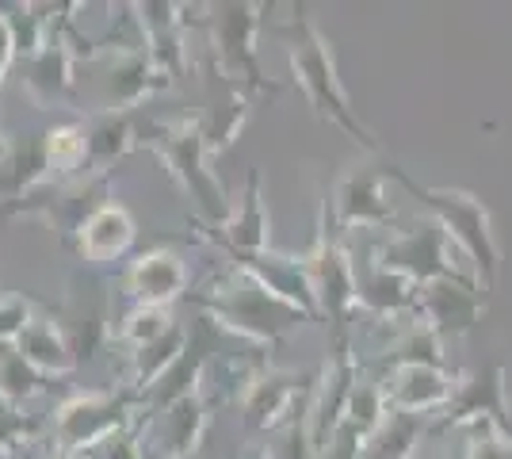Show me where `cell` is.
<instances>
[{
	"label": "cell",
	"mask_w": 512,
	"mask_h": 459,
	"mask_svg": "<svg viewBox=\"0 0 512 459\" xmlns=\"http://www.w3.org/2000/svg\"><path fill=\"white\" fill-rule=\"evenodd\" d=\"M287 43V62H291V73H295V85L302 88L306 104L314 108L321 123L344 131L356 146H363L367 153H379L383 142L379 134L363 123L348 92L341 85V73H337V54H333V43L325 39L318 23L310 20V8L306 4H295L291 16L276 27Z\"/></svg>",
	"instance_id": "cell-1"
},
{
	"label": "cell",
	"mask_w": 512,
	"mask_h": 459,
	"mask_svg": "<svg viewBox=\"0 0 512 459\" xmlns=\"http://www.w3.org/2000/svg\"><path fill=\"white\" fill-rule=\"evenodd\" d=\"M188 303L222 333H234L241 341H249L253 349L272 352L279 349L295 329L306 322L299 310L279 303L276 295H268L253 276L237 272L234 264L226 272H218L207 280L203 291H192Z\"/></svg>",
	"instance_id": "cell-2"
},
{
	"label": "cell",
	"mask_w": 512,
	"mask_h": 459,
	"mask_svg": "<svg viewBox=\"0 0 512 459\" xmlns=\"http://www.w3.org/2000/svg\"><path fill=\"white\" fill-rule=\"evenodd\" d=\"M138 146H146L153 157L165 161L176 188L195 203L199 222L222 226L234 211V199L226 192V184L211 169V150H207V134H203V115L184 111L176 119H150L138 127Z\"/></svg>",
	"instance_id": "cell-3"
},
{
	"label": "cell",
	"mask_w": 512,
	"mask_h": 459,
	"mask_svg": "<svg viewBox=\"0 0 512 459\" xmlns=\"http://www.w3.org/2000/svg\"><path fill=\"white\" fill-rule=\"evenodd\" d=\"M386 180H398L409 196L425 207L432 222L448 234V241L463 253L474 268V280L493 291L497 287V276H501V249H497V238H493V219L490 207L482 199L467 192V188H432V184H417L406 169L390 165L386 169Z\"/></svg>",
	"instance_id": "cell-4"
},
{
	"label": "cell",
	"mask_w": 512,
	"mask_h": 459,
	"mask_svg": "<svg viewBox=\"0 0 512 459\" xmlns=\"http://www.w3.org/2000/svg\"><path fill=\"white\" fill-rule=\"evenodd\" d=\"M268 4L256 0H218L203 8V27L211 31L214 73L226 85L241 88L249 96H276L279 85L264 77L260 54H256V35L264 27Z\"/></svg>",
	"instance_id": "cell-5"
},
{
	"label": "cell",
	"mask_w": 512,
	"mask_h": 459,
	"mask_svg": "<svg viewBox=\"0 0 512 459\" xmlns=\"http://www.w3.org/2000/svg\"><path fill=\"white\" fill-rule=\"evenodd\" d=\"M142 421V398L134 391H85L65 398L50 417V437L58 456H88L107 437Z\"/></svg>",
	"instance_id": "cell-6"
},
{
	"label": "cell",
	"mask_w": 512,
	"mask_h": 459,
	"mask_svg": "<svg viewBox=\"0 0 512 459\" xmlns=\"http://www.w3.org/2000/svg\"><path fill=\"white\" fill-rule=\"evenodd\" d=\"M302 268H306L314 303L321 310V322H329L333 333H348V318L356 310V291H360V272L344 249L341 230L329 211V196L321 199L318 234H314V245L302 253Z\"/></svg>",
	"instance_id": "cell-7"
},
{
	"label": "cell",
	"mask_w": 512,
	"mask_h": 459,
	"mask_svg": "<svg viewBox=\"0 0 512 459\" xmlns=\"http://www.w3.org/2000/svg\"><path fill=\"white\" fill-rule=\"evenodd\" d=\"M111 188H115V173H81L65 176V180H46L16 203H4L0 215L4 219H43L73 249V238L88 222V215L111 203Z\"/></svg>",
	"instance_id": "cell-8"
},
{
	"label": "cell",
	"mask_w": 512,
	"mask_h": 459,
	"mask_svg": "<svg viewBox=\"0 0 512 459\" xmlns=\"http://www.w3.org/2000/svg\"><path fill=\"white\" fill-rule=\"evenodd\" d=\"M448 429H493L512 440V410H509V368L505 360H493L478 372L455 375L451 402L432 417V433Z\"/></svg>",
	"instance_id": "cell-9"
},
{
	"label": "cell",
	"mask_w": 512,
	"mask_h": 459,
	"mask_svg": "<svg viewBox=\"0 0 512 459\" xmlns=\"http://www.w3.org/2000/svg\"><path fill=\"white\" fill-rule=\"evenodd\" d=\"M96 62V111L92 115H115V111H130L150 100L157 92L172 85L161 69L153 66L142 43H123L111 50H92Z\"/></svg>",
	"instance_id": "cell-10"
},
{
	"label": "cell",
	"mask_w": 512,
	"mask_h": 459,
	"mask_svg": "<svg viewBox=\"0 0 512 459\" xmlns=\"http://www.w3.org/2000/svg\"><path fill=\"white\" fill-rule=\"evenodd\" d=\"M371 264H379L394 276H406L409 284L417 287L436 284V280H467V272L451 257L448 234L436 222L390 234L383 245H375Z\"/></svg>",
	"instance_id": "cell-11"
},
{
	"label": "cell",
	"mask_w": 512,
	"mask_h": 459,
	"mask_svg": "<svg viewBox=\"0 0 512 459\" xmlns=\"http://www.w3.org/2000/svg\"><path fill=\"white\" fill-rule=\"evenodd\" d=\"M314 387H318V372H276V368H268L237 402L245 437L279 433L291 417L310 406Z\"/></svg>",
	"instance_id": "cell-12"
},
{
	"label": "cell",
	"mask_w": 512,
	"mask_h": 459,
	"mask_svg": "<svg viewBox=\"0 0 512 459\" xmlns=\"http://www.w3.org/2000/svg\"><path fill=\"white\" fill-rule=\"evenodd\" d=\"M211 429V398L207 391H192L172 406L142 417V448L146 459H192L199 456Z\"/></svg>",
	"instance_id": "cell-13"
},
{
	"label": "cell",
	"mask_w": 512,
	"mask_h": 459,
	"mask_svg": "<svg viewBox=\"0 0 512 459\" xmlns=\"http://www.w3.org/2000/svg\"><path fill=\"white\" fill-rule=\"evenodd\" d=\"M356 379H360V356L352 352V337L333 333V352L318 368V387H314L310 406H306V429H310L314 448H321L325 440L333 437V429L344 421L348 394L356 387Z\"/></svg>",
	"instance_id": "cell-14"
},
{
	"label": "cell",
	"mask_w": 512,
	"mask_h": 459,
	"mask_svg": "<svg viewBox=\"0 0 512 459\" xmlns=\"http://www.w3.org/2000/svg\"><path fill=\"white\" fill-rule=\"evenodd\" d=\"M54 322L62 326L69 349L77 356V364L92 360L96 352L107 345L111 337V310H107V291L100 280H88V276H77L58 310H50Z\"/></svg>",
	"instance_id": "cell-15"
},
{
	"label": "cell",
	"mask_w": 512,
	"mask_h": 459,
	"mask_svg": "<svg viewBox=\"0 0 512 459\" xmlns=\"http://www.w3.org/2000/svg\"><path fill=\"white\" fill-rule=\"evenodd\" d=\"M192 230H203L195 238L214 241L226 257H241V253H268L272 249V219H268V203H264V180L256 169L245 176V192L234 203L230 219L222 226H207V222L192 219Z\"/></svg>",
	"instance_id": "cell-16"
},
{
	"label": "cell",
	"mask_w": 512,
	"mask_h": 459,
	"mask_svg": "<svg viewBox=\"0 0 512 459\" xmlns=\"http://www.w3.org/2000/svg\"><path fill=\"white\" fill-rule=\"evenodd\" d=\"M23 92L31 96V104L39 111L77 104V50H73V35L65 23H54L50 43L27 62Z\"/></svg>",
	"instance_id": "cell-17"
},
{
	"label": "cell",
	"mask_w": 512,
	"mask_h": 459,
	"mask_svg": "<svg viewBox=\"0 0 512 459\" xmlns=\"http://www.w3.org/2000/svg\"><path fill=\"white\" fill-rule=\"evenodd\" d=\"M329 211L337 230H386L394 222V207L386 199V169L356 165L333 184Z\"/></svg>",
	"instance_id": "cell-18"
},
{
	"label": "cell",
	"mask_w": 512,
	"mask_h": 459,
	"mask_svg": "<svg viewBox=\"0 0 512 459\" xmlns=\"http://www.w3.org/2000/svg\"><path fill=\"white\" fill-rule=\"evenodd\" d=\"M486 287L474 276L467 280H436V284L417 287V318L428 322L440 337H467L470 329L486 314Z\"/></svg>",
	"instance_id": "cell-19"
},
{
	"label": "cell",
	"mask_w": 512,
	"mask_h": 459,
	"mask_svg": "<svg viewBox=\"0 0 512 459\" xmlns=\"http://www.w3.org/2000/svg\"><path fill=\"white\" fill-rule=\"evenodd\" d=\"M134 23L142 31V46L153 58V66L161 69L169 81L188 77V46H184V31H188V4H172V0H150V4H130Z\"/></svg>",
	"instance_id": "cell-20"
},
{
	"label": "cell",
	"mask_w": 512,
	"mask_h": 459,
	"mask_svg": "<svg viewBox=\"0 0 512 459\" xmlns=\"http://www.w3.org/2000/svg\"><path fill=\"white\" fill-rule=\"evenodd\" d=\"M123 291H127L134 306H172L180 299L192 295V272L188 261L169 249V245H157L138 253L123 272Z\"/></svg>",
	"instance_id": "cell-21"
},
{
	"label": "cell",
	"mask_w": 512,
	"mask_h": 459,
	"mask_svg": "<svg viewBox=\"0 0 512 459\" xmlns=\"http://www.w3.org/2000/svg\"><path fill=\"white\" fill-rule=\"evenodd\" d=\"M237 272L253 276L256 284L264 287L268 295H276L279 303H287L291 310H299L306 322H321V310L314 303V291H310V280H306V268H302V257H291V253H241V257H230Z\"/></svg>",
	"instance_id": "cell-22"
},
{
	"label": "cell",
	"mask_w": 512,
	"mask_h": 459,
	"mask_svg": "<svg viewBox=\"0 0 512 459\" xmlns=\"http://www.w3.org/2000/svg\"><path fill=\"white\" fill-rule=\"evenodd\" d=\"M390 410H406V414L436 417L455 394V372L448 368H428V364H402L379 375Z\"/></svg>",
	"instance_id": "cell-23"
},
{
	"label": "cell",
	"mask_w": 512,
	"mask_h": 459,
	"mask_svg": "<svg viewBox=\"0 0 512 459\" xmlns=\"http://www.w3.org/2000/svg\"><path fill=\"white\" fill-rule=\"evenodd\" d=\"M138 241V226H134V215H130L123 203H104L100 211H92L88 222L77 230L73 238V249L85 264H111L123 261Z\"/></svg>",
	"instance_id": "cell-24"
},
{
	"label": "cell",
	"mask_w": 512,
	"mask_h": 459,
	"mask_svg": "<svg viewBox=\"0 0 512 459\" xmlns=\"http://www.w3.org/2000/svg\"><path fill=\"white\" fill-rule=\"evenodd\" d=\"M50 180V161H46V131L16 134L0 150V207L16 203L27 192Z\"/></svg>",
	"instance_id": "cell-25"
},
{
	"label": "cell",
	"mask_w": 512,
	"mask_h": 459,
	"mask_svg": "<svg viewBox=\"0 0 512 459\" xmlns=\"http://www.w3.org/2000/svg\"><path fill=\"white\" fill-rule=\"evenodd\" d=\"M402 364H428V368H448V356H444V337L436 329L421 322L417 314L398 318L394 333L386 337V345L375 356V368L379 375L390 368H402Z\"/></svg>",
	"instance_id": "cell-26"
},
{
	"label": "cell",
	"mask_w": 512,
	"mask_h": 459,
	"mask_svg": "<svg viewBox=\"0 0 512 459\" xmlns=\"http://www.w3.org/2000/svg\"><path fill=\"white\" fill-rule=\"evenodd\" d=\"M184 349H188V329L176 322L165 337H157V341H150V345L127 352L123 375H119V387H123V391H134L138 398H142V394L153 391V387L165 379V372L184 356Z\"/></svg>",
	"instance_id": "cell-27"
},
{
	"label": "cell",
	"mask_w": 512,
	"mask_h": 459,
	"mask_svg": "<svg viewBox=\"0 0 512 459\" xmlns=\"http://www.w3.org/2000/svg\"><path fill=\"white\" fill-rule=\"evenodd\" d=\"M356 310L379 318V322H398L417 310V284H409L406 276H394L379 264H367L356 291Z\"/></svg>",
	"instance_id": "cell-28"
},
{
	"label": "cell",
	"mask_w": 512,
	"mask_h": 459,
	"mask_svg": "<svg viewBox=\"0 0 512 459\" xmlns=\"http://www.w3.org/2000/svg\"><path fill=\"white\" fill-rule=\"evenodd\" d=\"M88 165L85 173H115V161H123L130 150H138V123L130 111L115 115H92L85 123Z\"/></svg>",
	"instance_id": "cell-29"
},
{
	"label": "cell",
	"mask_w": 512,
	"mask_h": 459,
	"mask_svg": "<svg viewBox=\"0 0 512 459\" xmlns=\"http://www.w3.org/2000/svg\"><path fill=\"white\" fill-rule=\"evenodd\" d=\"M16 349H20L23 356H27V364L39 368L46 379H50V375H69L81 368L73 349H69V341H65L62 326L54 322V314H35L31 326L20 333Z\"/></svg>",
	"instance_id": "cell-30"
},
{
	"label": "cell",
	"mask_w": 512,
	"mask_h": 459,
	"mask_svg": "<svg viewBox=\"0 0 512 459\" xmlns=\"http://www.w3.org/2000/svg\"><path fill=\"white\" fill-rule=\"evenodd\" d=\"M428 433H432V417L406 414V410H386L383 421L367 433L363 459H413Z\"/></svg>",
	"instance_id": "cell-31"
},
{
	"label": "cell",
	"mask_w": 512,
	"mask_h": 459,
	"mask_svg": "<svg viewBox=\"0 0 512 459\" xmlns=\"http://www.w3.org/2000/svg\"><path fill=\"white\" fill-rule=\"evenodd\" d=\"M46 4H0V23L8 27V39L16 50V62H31L54 31V16H43Z\"/></svg>",
	"instance_id": "cell-32"
},
{
	"label": "cell",
	"mask_w": 512,
	"mask_h": 459,
	"mask_svg": "<svg viewBox=\"0 0 512 459\" xmlns=\"http://www.w3.org/2000/svg\"><path fill=\"white\" fill-rule=\"evenodd\" d=\"M199 115H203L207 150H211V157H218V153L226 150V146H234V138L241 134V127L249 123V115H253V96L230 85L226 100H218L214 108L199 111Z\"/></svg>",
	"instance_id": "cell-33"
},
{
	"label": "cell",
	"mask_w": 512,
	"mask_h": 459,
	"mask_svg": "<svg viewBox=\"0 0 512 459\" xmlns=\"http://www.w3.org/2000/svg\"><path fill=\"white\" fill-rule=\"evenodd\" d=\"M46 391V375L27 364V356L16 349V341H0V398L20 410L23 402Z\"/></svg>",
	"instance_id": "cell-34"
},
{
	"label": "cell",
	"mask_w": 512,
	"mask_h": 459,
	"mask_svg": "<svg viewBox=\"0 0 512 459\" xmlns=\"http://www.w3.org/2000/svg\"><path fill=\"white\" fill-rule=\"evenodd\" d=\"M46 161H50V180L81 176L88 165V138L85 123H58L46 131Z\"/></svg>",
	"instance_id": "cell-35"
},
{
	"label": "cell",
	"mask_w": 512,
	"mask_h": 459,
	"mask_svg": "<svg viewBox=\"0 0 512 459\" xmlns=\"http://www.w3.org/2000/svg\"><path fill=\"white\" fill-rule=\"evenodd\" d=\"M172 326L176 322H172L169 306H130L119 329H115V341L127 345V349H142L157 337H165Z\"/></svg>",
	"instance_id": "cell-36"
},
{
	"label": "cell",
	"mask_w": 512,
	"mask_h": 459,
	"mask_svg": "<svg viewBox=\"0 0 512 459\" xmlns=\"http://www.w3.org/2000/svg\"><path fill=\"white\" fill-rule=\"evenodd\" d=\"M386 394H383V383H379V375H363L360 368V379H356V387L348 394V410H344V421H352L356 429L363 433H371L379 421L386 417Z\"/></svg>",
	"instance_id": "cell-37"
},
{
	"label": "cell",
	"mask_w": 512,
	"mask_h": 459,
	"mask_svg": "<svg viewBox=\"0 0 512 459\" xmlns=\"http://www.w3.org/2000/svg\"><path fill=\"white\" fill-rule=\"evenodd\" d=\"M35 433H39V421L0 398V459L8 456V452H16L23 440H31Z\"/></svg>",
	"instance_id": "cell-38"
},
{
	"label": "cell",
	"mask_w": 512,
	"mask_h": 459,
	"mask_svg": "<svg viewBox=\"0 0 512 459\" xmlns=\"http://www.w3.org/2000/svg\"><path fill=\"white\" fill-rule=\"evenodd\" d=\"M39 310L23 295H0V341H20V333L31 326Z\"/></svg>",
	"instance_id": "cell-39"
},
{
	"label": "cell",
	"mask_w": 512,
	"mask_h": 459,
	"mask_svg": "<svg viewBox=\"0 0 512 459\" xmlns=\"http://www.w3.org/2000/svg\"><path fill=\"white\" fill-rule=\"evenodd\" d=\"M363 444H367V433L356 429L352 421H341L333 437L318 448V459H363Z\"/></svg>",
	"instance_id": "cell-40"
},
{
	"label": "cell",
	"mask_w": 512,
	"mask_h": 459,
	"mask_svg": "<svg viewBox=\"0 0 512 459\" xmlns=\"http://www.w3.org/2000/svg\"><path fill=\"white\" fill-rule=\"evenodd\" d=\"M463 459H512V440L493 429H470Z\"/></svg>",
	"instance_id": "cell-41"
},
{
	"label": "cell",
	"mask_w": 512,
	"mask_h": 459,
	"mask_svg": "<svg viewBox=\"0 0 512 459\" xmlns=\"http://www.w3.org/2000/svg\"><path fill=\"white\" fill-rule=\"evenodd\" d=\"M50 459H85V456H50Z\"/></svg>",
	"instance_id": "cell-42"
}]
</instances>
